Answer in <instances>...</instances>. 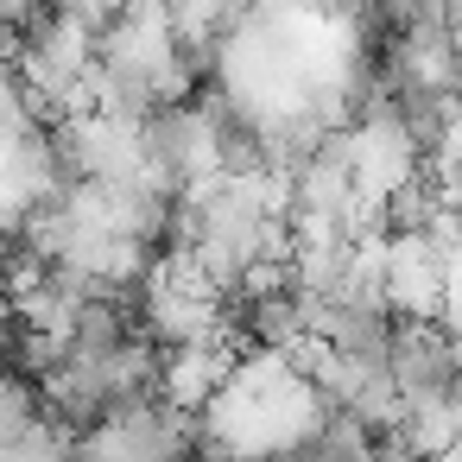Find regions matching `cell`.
<instances>
[{"label":"cell","mask_w":462,"mask_h":462,"mask_svg":"<svg viewBox=\"0 0 462 462\" xmlns=\"http://www.w3.org/2000/svg\"><path fill=\"white\" fill-rule=\"evenodd\" d=\"M0 462H77V437L51 418H32L20 437L0 443Z\"/></svg>","instance_id":"1"},{"label":"cell","mask_w":462,"mask_h":462,"mask_svg":"<svg viewBox=\"0 0 462 462\" xmlns=\"http://www.w3.org/2000/svg\"><path fill=\"white\" fill-rule=\"evenodd\" d=\"M32 418H45V405H39V386L14 380V374H0V443H7V437H20Z\"/></svg>","instance_id":"2"}]
</instances>
